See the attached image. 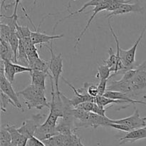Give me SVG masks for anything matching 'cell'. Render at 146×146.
<instances>
[{"label":"cell","mask_w":146,"mask_h":146,"mask_svg":"<svg viewBox=\"0 0 146 146\" xmlns=\"http://www.w3.org/2000/svg\"><path fill=\"white\" fill-rule=\"evenodd\" d=\"M0 88H1V92L7 95L14 103L17 108L24 111V108H22V106L19 100L18 94H17L16 91H14L12 86V84L9 81H8L4 76V64H3L2 61L1 63V71H0Z\"/></svg>","instance_id":"cell-5"},{"label":"cell","mask_w":146,"mask_h":146,"mask_svg":"<svg viewBox=\"0 0 146 146\" xmlns=\"http://www.w3.org/2000/svg\"><path fill=\"white\" fill-rule=\"evenodd\" d=\"M17 64L28 67L29 65L28 55L26 51L25 46L21 40L19 41V46L18 55H17Z\"/></svg>","instance_id":"cell-20"},{"label":"cell","mask_w":146,"mask_h":146,"mask_svg":"<svg viewBox=\"0 0 146 146\" xmlns=\"http://www.w3.org/2000/svg\"><path fill=\"white\" fill-rule=\"evenodd\" d=\"M84 88L86 90L87 94L91 96L96 98L98 96V89L97 86L94 85L93 84H84Z\"/></svg>","instance_id":"cell-30"},{"label":"cell","mask_w":146,"mask_h":146,"mask_svg":"<svg viewBox=\"0 0 146 146\" xmlns=\"http://www.w3.org/2000/svg\"><path fill=\"white\" fill-rule=\"evenodd\" d=\"M65 135L58 133L42 141L46 146H64Z\"/></svg>","instance_id":"cell-21"},{"label":"cell","mask_w":146,"mask_h":146,"mask_svg":"<svg viewBox=\"0 0 146 146\" xmlns=\"http://www.w3.org/2000/svg\"><path fill=\"white\" fill-rule=\"evenodd\" d=\"M21 0H15V1H14V11H13V14L11 16V17H5L6 19H16L17 20L18 19V17H17V7H18L19 4H20V2H21Z\"/></svg>","instance_id":"cell-35"},{"label":"cell","mask_w":146,"mask_h":146,"mask_svg":"<svg viewBox=\"0 0 146 146\" xmlns=\"http://www.w3.org/2000/svg\"><path fill=\"white\" fill-rule=\"evenodd\" d=\"M31 78V85H34L41 89L46 90V78L48 75L43 71L33 69L30 72Z\"/></svg>","instance_id":"cell-16"},{"label":"cell","mask_w":146,"mask_h":146,"mask_svg":"<svg viewBox=\"0 0 146 146\" xmlns=\"http://www.w3.org/2000/svg\"><path fill=\"white\" fill-rule=\"evenodd\" d=\"M62 80L70 87V88L72 89L73 92L75 94V97L72 98V99H70V102H71V105L73 106L74 108L76 107L77 106L79 105L80 104H82V103L86 102V101H91V102H95L96 98L94 97L91 96L90 95H88L87 93L86 94H81V91L79 90H77L76 88H74V86L71 85L69 82L66 81L65 78H62Z\"/></svg>","instance_id":"cell-11"},{"label":"cell","mask_w":146,"mask_h":146,"mask_svg":"<svg viewBox=\"0 0 146 146\" xmlns=\"http://www.w3.org/2000/svg\"><path fill=\"white\" fill-rule=\"evenodd\" d=\"M109 4H110V2H108V3H106V4H100V5H98V6H96V7H94V9L92 10L93 14L91 15V17H90L89 19H88V22H87L86 25L85 26L84 30L81 31V33L79 34V36H78L76 38V44H75V46H74V48H77V46H78V44H79L80 41H81V38L84 36V35L85 34L86 31L88 29V28H89V27H90V25H91V22H92V21L94 20V19L96 17V16L97 15V14H98V13H99L100 11H104V10H106V11L107 8H108V6H109Z\"/></svg>","instance_id":"cell-14"},{"label":"cell","mask_w":146,"mask_h":146,"mask_svg":"<svg viewBox=\"0 0 146 146\" xmlns=\"http://www.w3.org/2000/svg\"><path fill=\"white\" fill-rule=\"evenodd\" d=\"M7 104H11V105L13 106L14 108H17L14 103L13 102L7 95H5L4 93L1 91V109L2 113H5L6 111H7L6 107H7Z\"/></svg>","instance_id":"cell-28"},{"label":"cell","mask_w":146,"mask_h":146,"mask_svg":"<svg viewBox=\"0 0 146 146\" xmlns=\"http://www.w3.org/2000/svg\"><path fill=\"white\" fill-rule=\"evenodd\" d=\"M27 146H46V145L42 141L33 135L28 139Z\"/></svg>","instance_id":"cell-32"},{"label":"cell","mask_w":146,"mask_h":146,"mask_svg":"<svg viewBox=\"0 0 146 146\" xmlns=\"http://www.w3.org/2000/svg\"><path fill=\"white\" fill-rule=\"evenodd\" d=\"M45 115L38 114L34 115L31 119H27L22 123L21 127L17 128L19 132L29 139L31 136L34 135L39 125L43 123Z\"/></svg>","instance_id":"cell-6"},{"label":"cell","mask_w":146,"mask_h":146,"mask_svg":"<svg viewBox=\"0 0 146 146\" xmlns=\"http://www.w3.org/2000/svg\"><path fill=\"white\" fill-rule=\"evenodd\" d=\"M143 7H141L139 3H135V4H123L120 6L115 11H111L109 14L106 17V18L111 19L115 16L123 15V14H128L131 12H140L143 13Z\"/></svg>","instance_id":"cell-9"},{"label":"cell","mask_w":146,"mask_h":146,"mask_svg":"<svg viewBox=\"0 0 146 146\" xmlns=\"http://www.w3.org/2000/svg\"><path fill=\"white\" fill-rule=\"evenodd\" d=\"M109 78L107 79L100 80V82L98 85V96H104L107 91V86H108V82L109 81Z\"/></svg>","instance_id":"cell-31"},{"label":"cell","mask_w":146,"mask_h":146,"mask_svg":"<svg viewBox=\"0 0 146 146\" xmlns=\"http://www.w3.org/2000/svg\"><path fill=\"white\" fill-rule=\"evenodd\" d=\"M111 123H122L127 125L133 130L146 126V117H142L140 114L139 111L135 108V112L132 115L127 118L118 120L111 119Z\"/></svg>","instance_id":"cell-8"},{"label":"cell","mask_w":146,"mask_h":146,"mask_svg":"<svg viewBox=\"0 0 146 146\" xmlns=\"http://www.w3.org/2000/svg\"><path fill=\"white\" fill-rule=\"evenodd\" d=\"M46 48L49 50L51 53V60L49 61V71L51 73V77L54 82V85L56 87V93L60 94L58 82L59 78L61 77V74L63 73V58L62 54H56L53 49L52 41L50 42V46L46 45Z\"/></svg>","instance_id":"cell-3"},{"label":"cell","mask_w":146,"mask_h":146,"mask_svg":"<svg viewBox=\"0 0 146 146\" xmlns=\"http://www.w3.org/2000/svg\"><path fill=\"white\" fill-rule=\"evenodd\" d=\"M37 1H38V0H34V6L35 5V4H36V3L37 2Z\"/></svg>","instance_id":"cell-37"},{"label":"cell","mask_w":146,"mask_h":146,"mask_svg":"<svg viewBox=\"0 0 146 146\" xmlns=\"http://www.w3.org/2000/svg\"><path fill=\"white\" fill-rule=\"evenodd\" d=\"M104 96H105L106 97H108V98H112V99L122 100V101H125V103H130V104H143V105L146 106L145 101H139V100L133 99V98H131L130 96H128V94H124V93L118 92V91H107Z\"/></svg>","instance_id":"cell-15"},{"label":"cell","mask_w":146,"mask_h":146,"mask_svg":"<svg viewBox=\"0 0 146 146\" xmlns=\"http://www.w3.org/2000/svg\"><path fill=\"white\" fill-rule=\"evenodd\" d=\"M45 92L46 90L31 84L17 94L22 97L29 109L41 110L44 108L49 109L50 104L47 102Z\"/></svg>","instance_id":"cell-1"},{"label":"cell","mask_w":146,"mask_h":146,"mask_svg":"<svg viewBox=\"0 0 146 146\" xmlns=\"http://www.w3.org/2000/svg\"><path fill=\"white\" fill-rule=\"evenodd\" d=\"M64 135V146H85L82 143L81 138L78 136L76 132Z\"/></svg>","instance_id":"cell-23"},{"label":"cell","mask_w":146,"mask_h":146,"mask_svg":"<svg viewBox=\"0 0 146 146\" xmlns=\"http://www.w3.org/2000/svg\"><path fill=\"white\" fill-rule=\"evenodd\" d=\"M14 69H15L16 74H22V73H27V72H31L33 71V69L30 67L28 66H24L20 65L19 64H14Z\"/></svg>","instance_id":"cell-33"},{"label":"cell","mask_w":146,"mask_h":146,"mask_svg":"<svg viewBox=\"0 0 146 146\" xmlns=\"http://www.w3.org/2000/svg\"><path fill=\"white\" fill-rule=\"evenodd\" d=\"M111 123V119L107 116L98 115L94 113L90 112L89 118L86 124V128L91 127V128H97L99 126L102 127H110V124Z\"/></svg>","instance_id":"cell-10"},{"label":"cell","mask_w":146,"mask_h":146,"mask_svg":"<svg viewBox=\"0 0 146 146\" xmlns=\"http://www.w3.org/2000/svg\"><path fill=\"white\" fill-rule=\"evenodd\" d=\"M110 127L115 128V129L116 130H118V131H124V132L127 133L132 131V129H131L129 126L122 123H111L110 124Z\"/></svg>","instance_id":"cell-34"},{"label":"cell","mask_w":146,"mask_h":146,"mask_svg":"<svg viewBox=\"0 0 146 146\" xmlns=\"http://www.w3.org/2000/svg\"><path fill=\"white\" fill-rule=\"evenodd\" d=\"M4 64V74L6 78L8 81L12 84L14 81V76H15V69H14V64L13 61H9V60H1Z\"/></svg>","instance_id":"cell-19"},{"label":"cell","mask_w":146,"mask_h":146,"mask_svg":"<svg viewBox=\"0 0 146 146\" xmlns=\"http://www.w3.org/2000/svg\"><path fill=\"white\" fill-rule=\"evenodd\" d=\"M132 0H112V1L110 2L109 6L107 8L106 11H113L115 9L118 8L121 5L123 4H126V3H129Z\"/></svg>","instance_id":"cell-29"},{"label":"cell","mask_w":146,"mask_h":146,"mask_svg":"<svg viewBox=\"0 0 146 146\" xmlns=\"http://www.w3.org/2000/svg\"><path fill=\"white\" fill-rule=\"evenodd\" d=\"M5 1H6V0H2V1H1V8H3L4 7H5Z\"/></svg>","instance_id":"cell-36"},{"label":"cell","mask_w":146,"mask_h":146,"mask_svg":"<svg viewBox=\"0 0 146 146\" xmlns=\"http://www.w3.org/2000/svg\"><path fill=\"white\" fill-rule=\"evenodd\" d=\"M4 127L11 134V143L10 146H27L28 138L21 135L15 125L7 123Z\"/></svg>","instance_id":"cell-12"},{"label":"cell","mask_w":146,"mask_h":146,"mask_svg":"<svg viewBox=\"0 0 146 146\" xmlns=\"http://www.w3.org/2000/svg\"><path fill=\"white\" fill-rule=\"evenodd\" d=\"M95 102L102 108H105L106 106L111 105V104H121L125 103V101H122V100L112 99V98H110L108 97L105 96H96V97Z\"/></svg>","instance_id":"cell-22"},{"label":"cell","mask_w":146,"mask_h":146,"mask_svg":"<svg viewBox=\"0 0 146 146\" xmlns=\"http://www.w3.org/2000/svg\"><path fill=\"white\" fill-rule=\"evenodd\" d=\"M146 138V126L142 128H137L128 132L124 137L121 138L119 140V143L121 145L125 144L126 143L135 142L139 140Z\"/></svg>","instance_id":"cell-13"},{"label":"cell","mask_w":146,"mask_h":146,"mask_svg":"<svg viewBox=\"0 0 146 146\" xmlns=\"http://www.w3.org/2000/svg\"><path fill=\"white\" fill-rule=\"evenodd\" d=\"M16 33L19 39H24L26 38L31 37V32L28 27H22L19 25L18 22H16Z\"/></svg>","instance_id":"cell-26"},{"label":"cell","mask_w":146,"mask_h":146,"mask_svg":"<svg viewBox=\"0 0 146 146\" xmlns=\"http://www.w3.org/2000/svg\"><path fill=\"white\" fill-rule=\"evenodd\" d=\"M0 55L1 60H9L14 62V54L9 43L0 39Z\"/></svg>","instance_id":"cell-18"},{"label":"cell","mask_w":146,"mask_h":146,"mask_svg":"<svg viewBox=\"0 0 146 146\" xmlns=\"http://www.w3.org/2000/svg\"><path fill=\"white\" fill-rule=\"evenodd\" d=\"M11 143V134L3 126L1 130V135H0V146H10Z\"/></svg>","instance_id":"cell-27"},{"label":"cell","mask_w":146,"mask_h":146,"mask_svg":"<svg viewBox=\"0 0 146 146\" xmlns=\"http://www.w3.org/2000/svg\"><path fill=\"white\" fill-rule=\"evenodd\" d=\"M127 81L131 87V98L146 92V61L135 67L133 76Z\"/></svg>","instance_id":"cell-2"},{"label":"cell","mask_w":146,"mask_h":146,"mask_svg":"<svg viewBox=\"0 0 146 146\" xmlns=\"http://www.w3.org/2000/svg\"><path fill=\"white\" fill-rule=\"evenodd\" d=\"M21 9H22V11H24V16H25V17L28 19L30 23L32 24L33 27H34V31H31V40H32L33 43H34L35 45H36V44H40V45H42V44H48V43L51 42V41H53L54 40L60 39V38H62V37L64 36V35H63V34H60V35L49 36V35H47V34H44V33L40 32L39 31L40 26H41L42 21L44 20V18L41 20V22L40 23V25H39V27H38V28L36 29V28L35 25L33 24L32 20H31V19H30V17H29V15H28V14H27L26 9H24V7H23L21 4Z\"/></svg>","instance_id":"cell-4"},{"label":"cell","mask_w":146,"mask_h":146,"mask_svg":"<svg viewBox=\"0 0 146 146\" xmlns=\"http://www.w3.org/2000/svg\"><path fill=\"white\" fill-rule=\"evenodd\" d=\"M111 71L108 65L104 63L101 65H98V71H97L96 76V78H98L99 81L102 79H107V78L111 79Z\"/></svg>","instance_id":"cell-25"},{"label":"cell","mask_w":146,"mask_h":146,"mask_svg":"<svg viewBox=\"0 0 146 146\" xmlns=\"http://www.w3.org/2000/svg\"><path fill=\"white\" fill-rule=\"evenodd\" d=\"M146 31V23L145 26L143 27L142 31H141V35L139 36V37L138 38V39L136 40L134 44L133 45V46L131 48H130L128 50H124L120 47V56H121V58L122 59L123 63L124 66L126 67L128 69L132 68L133 64L135 63V54H136V50L137 47L139 45L140 42L142 40L144 34H145Z\"/></svg>","instance_id":"cell-7"},{"label":"cell","mask_w":146,"mask_h":146,"mask_svg":"<svg viewBox=\"0 0 146 146\" xmlns=\"http://www.w3.org/2000/svg\"><path fill=\"white\" fill-rule=\"evenodd\" d=\"M19 41L20 39L17 36L16 31H13L9 43L14 54V63L15 64H17V52H18L19 46Z\"/></svg>","instance_id":"cell-24"},{"label":"cell","mask_w":146,"mask_h":146,"mask_svg":"<svg viewBox=\"0 0 146 146\" xmlns=\"http://www.w3.org/2000/svg\"><path fill=\"white\" fill-rule=\"evenodd\" d=\"M112 1V0H90L89 1H88V2L85 3V4L83 5V7H81V9H78L77 11H74V12H71V14H69V15H68L67 17H64V18L61 19H60L59 21H58V22L56 24L55 27H54V31L55 30V28H56V26L57 25V24H58L59 23L62 22L63 21H64L65 19H67L70 18V17H72L74 15H76V14H79V13H81L83 12V11H84V10L86 9V8H88V7H96V6H98V5H100V4H106V3H108V2H111V1Z\"/></svg>","instance_id":"cell-17"}]
</instances>
